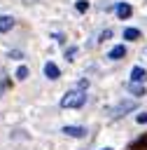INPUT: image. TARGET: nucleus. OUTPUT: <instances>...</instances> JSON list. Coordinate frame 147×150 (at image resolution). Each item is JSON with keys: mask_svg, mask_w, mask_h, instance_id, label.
<instances>
[{"mask_svg": "<svg viewBox=\"0 0 147 150\" xmlns=\"http://www.w3.org/2000/svg\"><path fill=\"white\" fill-rule=\"evenodd\" d=\"M26 77H28V68H26V66H21V68L16 70V80H26Z\"/></svg>", "mask_w": 147, "mask_h": 150, "instance_id": "9b49d317", "label": "nucleus"}, {"mask_svg": "<svg viewBox=\"0 0 147 150\" xmlns=\"http://www.w3.org/2000/svg\"><path fill=\"white\" fill-rule=\"evenodd\" d=\"M12 26H14V19L12 16H0V33L12 30Z\"/></svg>", "mask_w": 147, "mask_h": 150, "instance_id": "6e6552de", "label": "nucleus"}, {"mask_svg": "<svg viewBox=\"0 0 147 150\" xmlns=\"http://www.w3.org/2000/svg\"><path fill=\"white\" fill-rule=\"evenodd\" d=\"M86 103V91L84 89H72L61 98V108H82Z\"/></svg>", "mask_w": 147, "mask_h": 150, "instance_id": "f257e3e1", "label": "nucleus"}, {"mask_svg": "<svg viewBox=\"0 0 147 150\" xmlns=\"http://www.w3.org/2000/svg\"><path fill=\"white\" fill-rule=\"evenodd\" d=\"M107 56H110L112 61H119V59H124V56H126V47H124V45H117V47H112V49H110V54H107Z\"/></svg>", "mask_w": 147, "mask_h": 150, "instance_id": "0eeeda50", "label": "nucleus"}, {"mask_svg": "<svg viewBox=\"0 0 147 150\" xmlns=\"http://www.w3.org/2000/svg\"><path fill=\"white\" fill-rule=\"evenodd\" d=\"M75 54H77V47H68V49H65V59H68V61H72Z\"/></svg>", "mask_w": 147, "mask_h": 150, "instance_id": "ddd939ff", "label": "nucleus"}, {"mask_svg": "<svg viewBox=\"0 0 147 150\" xmlns=\"http://www.w3.org/2000/svg\"><path fill=\"white\" fill-rule=\"evenodd\" d=\"M124 38L133 42V40H138V38H140V30H138V28H124Z\"/></svg>", "mask_w": 147, "mask_h": 150, "instance_id": "9d476101", "label": "nucleus"}, {"mask_svg": "<svg viewBox=\"0 0 147 150\" xmlns=\"http://www.w3.org/2000/svg\"><path fill=\"white\" fill-rule=\"evenodd\" d=\"M103 150H112V148H103Z\"/></svg>", "mask_w": 147, "mask_h": 150, "instance_id": "a211bd4d", "label": "nucleus"}, {"mask_svg": "<svg viewBox=\"0 0 147 150\" xmlns=\"http://www.w3.org/2000/svg\"><path fill=\"white\" fill-rule=\"evenodd\" d=\"M63 134H65V136H72V138H84V136H86V129H84V127L68 124V127H63Z\"/></svg>", "mask_w": 147, "mask_h": 150, "instance_id": "7ed1b4c3", "label": "nucleus"}, {"mask_svg": "<svg viewBox=\"0 0 147 150\" xmlns=\"http://www.w3.org/2000/svg\"><path fill=\"white\" fill-rule=\"evenodd\" d=\"M75 7H77V12H86V9H89V2H86V0H77Z\"/></svg>", "mask_w": 147, "mask_h": 150, "instance_id": "f8f14e48", "label": "nucleus"}, {"mask_svg": "<svg viewBox=\"0 0 147 150\" xmlns=\"http://www.w3.org/2000/svg\"><path fill=\"white\" fill-rule=\"evenodd\" d=\"M128 110H135V101H124V103H119V105L112 110V117H121V115H126Z\"/></svg>", "mask_w": 147, "mask_h": 150, "instance_id": "f03ea898", "label": "nucleus"}, {"mask_svg": "<svg viewBox=\"0 0 147 150\" xmlns=\"http://www.w3.org/2000/svg\"><path fill=\"white\" fill-rule=\"evenodd\" d=\"M44 75H47L49 80H58V77H61V70H58V66H56V63L47 61V63H44Z\"/></svg>", "mask_w": 147, "mask_h": 150, "instance_id": "20e7f679", "label": "nucleus"}, {"mask_svg": "<svg viewBox=\"0 0 147 150\" xmlns=\"http://www.w3.org/2000/svg\"><path fill=\"white\" fill-rule=\"evenodd\" d=\"M128 89H131V94H133L135 98H140V96L145 94V87H142L140 82H131V87H128Z\"/></svg>", "mask_w": 147, "mask_h": 150, "instance_id": "1a4fd4ad", "label": "nucleus"}, {"mask_svg": "<svg viewBox=\"0 0 147 150\" xmlns=\"http://www.w3.org/2000/svg\"><path fill=\"white\" fill-rule=\"evenodd\" d=\"M135 120H138V124H147V112H140Z\"/></svg>", "mask_w": 147, "mask_h": 150, "instance_id": "4468645a", "label": "nucleus"}, {"mask_svg": "<svg viewBox=\"0 0 147 150\" xmlns=\"http://www.w3.org/2000/svg\"><path fill=\"white\" fill-rule=\"evenodd\" d=\"M9 56H12V59H23V54H21L19 49H14V52H9Z\"/></svg>", "mask_w": 147, "mask_h": 150, "instance_id": "dca6fc26", "label": "nucleus"}, {"mask_svg": "<svg viewBox=\"0 0 147 150\" xmlns=\"http://www.w3.org/2000/svg\"><path fill=\"white\" fill-rule=\"evenodd\" d=\"M114 9H117V16H119V19H128V16H131V12H133V7H131L128 2H119Z\"/></svg>", "mask_w": 147, "mask_h": 150, "instance_id": "39448f33", "label": "nucleus"}, {"mask_svg": "<svg viewBox=\"0 0 147 150\" xmlns=\"http://www.w3.org/2000/svg\"><path fill=\"white\" fill-rule=\"evenodd\" d=\"M145 77H147L145 68H142V66H133V70H131V82H145Z\"/></svg>", "mask_w": 147, "mask_h": 150, "instance_id": "423d86ee", "label": "nucleus"}, {"mask_svg": "<svg viewBox=\"0 0 147 150\" xmlns=\"http://www.w3.org/2000/svg\"><path fill=\"white\" fill-rule=\"evenodd\" d=\"M142 145H147V136H145V138H142Z\"/></svg>", "mask_w": 147, "mask_h": 150, "instance_id": "f3484780", "label": "nucleus"}, {"mask_svg": "<svg viewBox=\"0 0 147 150\" xmlns=\"http://www.w3.org/2000/svg\"><path fill=\"white\" fill-rule=\"evenodd\" d=\"M110 38H112V30H110V28H107V30H103V33H100V40H110Z\"/></svg>", "mask_w": 147, "mask_h": 150, "instance_id": "2eb2a0df", "label": "nucleus"}]
</instances>
